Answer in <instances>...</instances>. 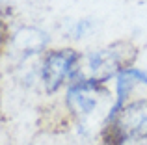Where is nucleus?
<instances>
[{"mask_svg": "<svg viewBox=\"0 0 147 145\" xmlns=\"http://www.w3.org/2000/svg\"><path fill=\"white\" fill-rule=\"evenodd\" d=\"M134 56H136V48L129 41L112 43L108 47L80 54L69 80H71V84L73 82L104 84L110 78H115L125 67L132 65Z\"/></svg>", "mask_w": 147, "mask_h": 145, "instance_id": "nucleus-1", "label": "nucleus"}, {"mask_svg": "<svg viewBox=\"0 0 147 145\" xmlns=\"http://www.w3.org/2000/svg\"><path fill=\"white\" fill-rule=\"evenodd\" d=\"M102 138L110 145H119L127 140H145L147 138V97L127 102L106 123Z\"/></svg>", "mask_w": 147, "mask_h": 145, "instance_id": "nucleus-2", "label": "nucleus"}, {"mask_svg": "<svg viewBox=\"0 0 147 145\" xmlns=\"http://www.w3.org/2000/svg\"><path fill=\"white\" fill-rule=\"evenodd\" d=\"M104 101H110L108 91L102 84L95 82H73L65 93V104L80 123H88L97 117V112Z\"/></svg>", "mask_w": 147, "mask_h": 145, "instance_id": "nucleus-3", "label": "nucleus"}, {"mask_svg": "<svg viewBox=\"0 0 147 145\" xmlns=\"http://www.w3.org/2000/svg\"><path fill=\"white\" fill-rule=\"evenodd\" d=\"M78 56L80 54L73 48H60V50H50L45 54L41 62V82L49 95L56 93L65 80L71 78Z\"/></svg>", "mask_w": 147, "mask_h": 145, "instance_id": "nucleus-4", "label": "nucleus"}, {"mask_svg": "<svg viewBox=\"0 0 147 145\" xmlns=\"http://www.w3.org/2000/svg\"><path fill=\"white\" fill-rule=\"evenodd\" d=\"M136 86L147 87V71L140 69V67L129 65L115 76V99H114V104H112V110H110V115H108L106 123L129 102V99Z\"/></svg>", "mask_w": 147, "mask_h": 145, "instance_id": "nucleus-5", "label": "nucleus"}, {"mask_svg": "<svg viewBox=\"0 0 147 145\" xmlns=\"http://www.w3.org/2000/svg\"><path fill=\"white\" fill-rule=\"evenodd\" d=\"M11 45L19 54L32 56L45 50V47L49 45V34L36 28V26H22L13 34Z\"/></svg>", "mask_w": 147, "mask_h": 145, "instance_id": "nucleus-6", "label": "nucleus"}, {"mask_svg": "<svg viewBox=\"0 0 147 145\" xmlns=\"http://www.w3.org/2000/svg\"><path fill=\"white\" fill-rule=\"evenodd\" d=\"M88 26H90V22H88V21H80V22H76V24H75V28L71 30V34L75 36V39H80V37H82L84 30L88 32Z\"/></svg>", "mask_w": 147, "mask_h": 145, "instance_id": "nucleus-7", "label": "nucleus"}]
</instances>
